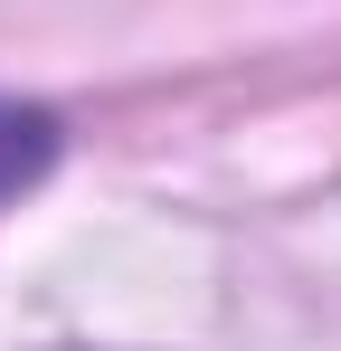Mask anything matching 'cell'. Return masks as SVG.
Wrapping results in <instances>:
<instances>
[{"label":"cell","mask_w":341,"mask_h":351,"mask_svg":"<svg viewBox=\"0 0 341 351\" xmlns=\"http://www.w3.org/2000/svg\"><path fill=\"white\" fill-rule=\"evenodd\" d=\"M48 162H57V114L0 95V199H19L29 180H48Z\"/></svg>","instance_id":"1"}]
</instances>
